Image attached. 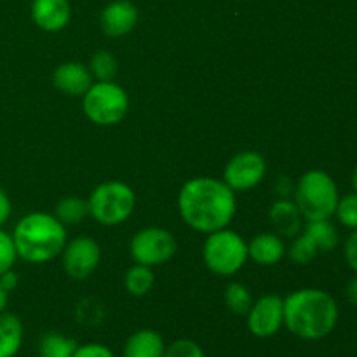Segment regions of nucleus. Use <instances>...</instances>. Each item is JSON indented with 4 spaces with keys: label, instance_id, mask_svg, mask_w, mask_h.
<instances>
[{
    "label": "nucleus",
    "instance_id": "obj_23",
    "mask_svg": "<svg viewBox=\"0 0 357 357\" xmlns=\"http://www.w3.org/2000/svg\"><path fill=\"white\" fill-rule=\"evenodd\" d=\"M89 70L93 73V79L96 82H108L117 77L119 72V63L112 52L108 51H98L91 56Z\"/></svg>",
    "mask_w": 357,
    "mask_h": 357
},
{
    "label": "nucleus",
    "instance_id": "obj_26",
    "mask_svg": "<svg viewBox=\"0 0 357 357\" xmlns=\"http://www.w3.org/2000/svg\"><path fill=\"white\" fill-rule=\"evenodd\" d=\"M335 216H337L338 222L344 227H347V229H357V192H351V194L338 199Z\"/></svg>",
    "mask_w": 357,
    "mask_h": 357
},
{
    "label": "nucleus",
    "instance_id": "obj_2",
    "mask_svg": "<svg viewBox=\"0 0 357 357\" xmlns=\"http://www.w3.org/2000/svg\"><path fill=\"white\" fill-rule=\"evenodd\" d=\"M338 317L337 300L324 289L302 288L284 298V326L300 340H323L337 328Z\"/></svg>",
    "mask_w": 357,
    "mask_h": 357
},
{
    "label": "nucleus",
    "instance_id": "obj_14",
    "mask_svg": "<svg viewBox=\"0 0 357 357\" xmlns=\"http://www.w3.org/2000/svg\"><path fill=\"white\" fill-rule=\"evenodd\" d=\"M72 7L68 0H33L31 20L40 30L59 31L70 23Z\"/></svg>",
    "mask_w": 357,
    "mask_h": 357
},
{
    "label": "nucleus",
    "instance_id": "obj_3",
    "mask_svg": "<svg viewBox=\"0 0 357 357\" xmlns=\"http://www.w3.org/2000/svg\"><path fill=\"white\" fill-rule=\"evenodd\" d=\"M10 236L17 257L28 264H47L59 257L66 246V225L44 211L23 216Z\"/></svg>",
    "mask_w": 357,
    "mask_h": 357
},
{
    "label": "nucleus",
    "instance_id": "obj_9",
    "mask_svg": "<svg viewBox=\"0 0 357 357\" xmlns=\"http://www.w3.org/2000/svg\"><path fill=\"white\" fill-rule=\"evenodd\" d=\"M267 174V160L255 150H243L227 162L223 181L234 192H248L258 187Z\"/></svg>",
    "mask_w": 357,
    "mask_h": 357
},
{
    "label": "nucleus",
    "instance_id": "obj_15",
    "mask_svg": "<svg viewBox=\"0 0 357 357\" xmlns=\"http://www.w3.org/2000/svg\"><path fill=\"white\" fill-rule=\"evenodd\" d=\"M248 257L261 267H272L286 257V244L278 234H258L248 244Z\"/></svg>",
    "mask_w": 357,
    "mask_h": 357
},
{
    "label": "nucleus",
    "instance_id": "obj_33",
    "mask_svg": "<svg viewBox=\"0 0 357 357\" xmlns=\"http://www.w3.org/2000/svg\"><path fill=\"white\" fill-rule=\"evenodd\" d=\"M345 295H347L349 303H352V305L357 307V274L356 278H352L351 281H349L347 289H345Z\"/></svg>",
    "mask_w": 357,
    "mask_h": 357
},
{
    "label": "nucleus",
    "instance_id": "obj_18",
    "mask_svg": "<svg viewBox=\"0 0 357 357\" xmlns=\"http://www.w3.org/2000/svg\"><path fill=\"white\" fill-rule=\"evenodd\" d=\"M23 323L9 312L0 314V357H16L23 345Z\"/></svg>",
    "mask_w": 357,
    "mask_h": 357
},
{
    "label": "nucleus",
    "instance_id": "obj_31",
    "mask_svg": "<svg viewBox=\"0 0 357 357\" xmlns=\"http://www.w3.org/2000/svg\"><path fill=\"white\" fill-rule=\"evenodd\" d=\"M10 213H13L10 197L7 195V192L3 190V188H0V227L10 218Z\"/></svg>",
    "mask_w": 357,
    "mask_h": 357
},
{
    "label": "nucleus",
    "instance_id": "obj_19",
    "mask_svg": "<svg viewBox=\"0 0 357 357\" xmlns=\"http://www.w3.org/2000/svg\"><path fill=\"white\" fill-rule=\"evenodd\" d=\"M303 232L314 241L319 253H328L338 246V230L331 220H309Z\"/></svg>",
    "mask_w": 357,
    "mask_h": 357
},
{
    "label": "nucleus",
    "instance_id": "obj_32",
    "mask_svg": "<svg viewBox=\"0 0 357 357\" xmlns=\"http://www.w3.org/2000/svg\"><path fill=\"white\" fill-rule=\"evenodd\" d=\"M17 284H20V278H17V274L13 271V268L3 272V274L0 275V286H2L7 293L14 291V289L17 288Z\"/></svg>",
    "mask_w": 357,
    "mask_h": 357
},
{
    "label": "nucleus",
    "instance_id": "obj_1",
    "mask_svg": "<svg viewBox=\"0 0 357 357\" xmlns=\"http://www.w3.org/2000/svg\"><path fill=\"white\" fill-rule=\"evenodd\" d=\"M178 211L181 220L197 232L227 229L237 211L236 192L218 178H192L178 192Z\"/></svg>",
    "mask_w": 357,
    "mask_h": 357
},
{
    "label": "nucleus",
    "instance_id": "obj_8",
    "mask_svg": "<svg viewBox=\"0 0 357 357\" xmlns=\"http://www.w3.org/2000/svg\"><path fill=\"white\" fill-rule=\"evenodd\" d=\"M178 243L173 234L160 227H146L138 230L129 244V253L135 264L157 267L167 264L176 255Z\"/></svg>",
    "mask_w": 357,
    "mask_h": 357
},
{
    "label": "nucleus",
    "instance_id": "obj_13",
    "mask_svg": "<svg viewBox=\"0 0 357 357\" xmlns=\"http://www.w3.org/2000/svg\"><path fill=\"white\" fill-rule=\"evenodd\" d=\"M94 79L89 66L82 65L79 61H66L56 66L52 73V84L59 93L66 96H80L86 94V91L93 86Z\"/></svg>",
    "mask_w": 357,
    "mask_h": 357
},
{
    "label": "nucleus",
    "instance_id": "obj_30",
    "mask_svg": "<svg viewBox=\"0 0 357 357\" xmlns=\"http://www.w3.org/2000/svg\"><path fill=\"white\" fill-rule=\"evenodd\" d=\"M344 255L349 267L357 274V229L352 230V234L347 237V241H345Z\"/></svg>",
    "mask_w": 357,
    "mask_h": 357
},
{
    "label": "nucleus",
    "instance_id": "obj_21",
    "mask_svg": "<svg viewBox=\"0 0 357 357\" xmlns=\"http://www.w3.org/2000/svg\"><path fill=\"white\" fill-rule=\"evenodd\" d=\"M54 216L63 225H79L89 216V202H87V199L77 197V195L63 197L56 204Z\"/></svg>",
    "mask_w": 357,
    "mask_h": 357
},
{
    "label": "nucleus",
    "instance_id": "obj_16",
    "mask_svg": "<svg viewBox=\"0 0 357 357\" xmlns=\"http://www.w3.org/2000/svg\"><path fill=\"white\" fill-rule=\"evenodd\" d=\"M268 218H271V223L275 229V232H278V236L295 239L302 232L303 216L298 211V208H296L295 201L281 199V201L274 202L271 211H268Z\"/></svg>",
    "mask_w": 357,
    "mask_h": 357
},
{
    "label": "nucleus",
    "instance_id": "obj_25",
    "mask_svg": "<svg viewBox=\"0 0 357 357\" xmlns=\"http://www.w3.org/2000/svg\"><path fill=\"white\" fill-rule=\"evenodd\" d=\"M317 253L319 250L305 232H300V236H296L289 246V258L296 265H309L317 257Z\"/></svg>",
    "mask_w": 357,
    "mask_h": 357
},
{
    "label": "nucleus",
    "instance_id": "obj_7",
    "mask_svg": "<svg viewBox=\"0 0 357 357\" xmlns=\"http://www.w3.org/2000/svg\"><path fill=\"white\" fill-rule=\"evenodd\" d=\"M82 110L93 124L108 128L124 121L129 110V96L124 87L114 80L93 82L82 96Z\"/></svg>",
    "mask_w": 357,
    "mask_h": 357
},
{
    "label": "nucleus",
    "instance_id": "obj_34",
    "mask_svg": "<svg viewBox=\"0 0 357 357\" xmlns=\"http://www.w3.org/2000/svg\"><path fill=\"white\" fill-rule=\"evenodd\" d=\"M7 302H9V293H7L6 289H3L2 286H0V314L6 312Z\"/></svg>",
    "mask_w": 357,
    "mask_h": 357
},
{
    "label": "nucleus",
    "instance_id": "obj_20",
    "mask_svg": "<svg viewBox=\"0 0 357 357\" xmlns=\"http://www.w3.org/2000/svg\"><path fill=\"white\" fill-rule=\"evenodd\" d=\"M77 344L72 337L58 333V331H49L38 342V356L40 357H72L75 354Z\"/></svg>",
    "mask_w": 357,
    "mask_h": 357
},
{
    "label": "nucleus",
    "instance_id": "obj_28",
    "mask_svg": "<svg viewBox=\"0 0 357 357\" xmlns=\"http://www.w3.org/2000/svg\"><path fill=\"white\" fill-rule=\"evenodd\" d=\"M16 246H14L13 236L0 229V275L10 271L16 264Z\"/></svg>",
    "mask_w": 357,
    "mask_h": 357
},
{
    "label": "nucleus",
    "instance_id": "obj_4",
    "mask_svg": "<svg viewBox=\"0 0 357 357\" xmlns=\"http://www.w3.org/2000/svg\"><path fill=\"white\" fill-rule=\"evenodd\" d=\"M340 192L337 183L323 169H310L298 178L295 187V204L303 218L331 220L335 216Z\"/></svg>",
    "mask_w": 357,
    "mask_h": 357
},
{
    "label": "nucleus",
    "instance_id": "obj_17",
    "mask_svg": "<svg viewBox=\"0 0 357 357\" xmlns=\"http://www.w3.org/2000/svg\"><path fill=\"white\" fill-rule=\"evenodd\" d=\"M166 342L155 330H139L126 340L124 357H164Z\"/></svg>",
    "mask_w": 357,
    "mask_h": 357
},
{
    "label": "nucleus",
    "instance_id": "obj_35",
    "mask_svg": "<svg viewBox=\"0 0 357 357\" xmlns=\"http://www.w3.org/2000/svg\"><path fill=\"white\" fill-rule=\"evenodd\" d=\"M352 188H354V192H357V164L354 171H352Z\"/></svg>",
    "mask_w": 357,
    "mask_h": 357
},
{
    "label": "nucleus",
    "instance_id": "obj_12",
    "mask_svg": "<svg viewBox=\"0 0 357 357\" xmlns=\"http://www.w3.org/2000/svg\"><path fill=\"white\" fill-rule=\"evenodd\" d=\"M136 23H138V9L129 0H114L101 10V30L108 37H124L135 30Z\"/></svg>",
    "mask_w": 357,
    "mask_h": 357
},
{
    "label": "nucleus",
    "instance_id": "obj_29",
    "mask_svg": "<svg viewBox=\"0 0 357 357\" xmlns=\"http://www.w3.org/2000/svg\"><path fill=\"white\" fill-rule=\"evenodd\" d=\"M72 357H115V354L103 344H84L77 347Z\"/></svg>",
    "mask_w": 357,
    "mask_h": 357
},
{
    "label": "nucleus",
    "instance_id": "obj_27",
    "mask_svg": "<svg viewBox=\"0 0 357 357\" xmlns=\"http://www.w3.org/2000/svg\"><path fill=\"white\" fill-rule=\"evenodd\" d=\"M164 357H206V352L199 344L188 338H180V340L173 342L167 345Z\"/></svg>",
    "mask_w": 357,
    "mask_h": 357
},
{
    "label": "nucleus",
    "instance_id": "obj_24",
    "mask_svg": "<svg viewBox=\"0 0 357 357\" xmlns=\"http://www.w3.org/2000/svg\"><path fill=\"white\" fill-rule=\"evenodd\" d=\"M225 303L236 316H246L253 305V296L243 282H230L225 289Z\"/></svg>",
    "mask_w": 357,
    "mask_h": 357
},
{
    "label": "nucleus",
    "instance_id": "obj_11",
    "mask_svg": "<svg viewBox=\"0 0 357 357\" xmlns=\"http://www.w3.org/2000/svg\"><path fill=\"white\" fill-rule=\"evenodd\" d=\"M63 268L73 281H86L101 261L100 244L91 237H75L61 251Z\"/></svg>",
    "mask_w": 357,
    "mask_h": 357
},
{
    "label": "nucleus",
    "instance_id": "obj_10",
    "mask_svg": "<svg viewBox=\"0 0 357 357\" xmlns=\"http://www.w3.org/2000/svg\"><path fill=\"white\" fill-rule=\"evenodd\" d=\"M248 330L257 338H271L284 326V298L265 295L253 302L246 314Z\"/></svg>",
    "mask_w": 357,
    "mask_h": 357
},
{
    "label": "nucleus",
    "instance_id": "obj_5",
    "mask_svg": "<svg viewBox=\"0 0 357 357\" xmlns=\"http://www.w3.org/2000/svg\"><path fill=\"white\" fill-rule=\"evenodd\" d=\"M248 243L229 229L208 234L202 246V260L209 272L222 278L237 274L248 261Z\"/></svg>",
    "mask_w": 357,
    "mask_h": 357
},
{
    "label": "nucleus",
    "instance_id": "obj_6",
    "mask_svg": "<svg viewBox=\"0 0 357 357\" xmlns=\"http://www.w3.org/2000/svg\"><path fill=\"white\" fill-rule=\"evenodd\" d=\"M89 216L100 225L115 227L128 222L136 208V194L124 181H105L91 192Z\"/></svg>",
    "mask_w": 357,
    "mask_h": 357
},
{
    "label": "nucleus",
    "instance_id": "obj_22",
    "mask_svg": "<svg viewBox=\"0 0 357 357\" xmlns=\"http://www.w3.org/2000/svg\"><path fill=\"white\" fill-rule=\"evenodd\" d=\"M153 282H155V275H153L152 267H146V265L135 264L124 275V286L132 296H145L153 288Z\"/></svg>",
    "mask_w": 357,
    "mask_h": 357
}]
</instances>
